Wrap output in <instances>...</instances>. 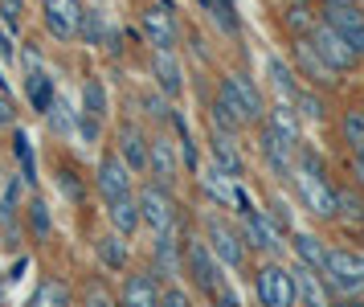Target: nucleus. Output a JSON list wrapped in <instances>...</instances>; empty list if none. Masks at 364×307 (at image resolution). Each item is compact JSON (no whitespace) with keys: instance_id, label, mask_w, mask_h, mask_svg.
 Wrapping results in <instances>:
<instances>
[{"instance_id":"f03ea898","label":"nucleus","mask_w":364,"mask_h":307,"mask_svg":"<svg viewBox=\"0 0 364 307\" xmlns=\"http://www.w3.org/2000/svg\"><path fill=\"white\" fill-rule=\"evenodd\" d=\"M184 271L193 279V287H197L200 295H209V299L225 287V275H221L225 266L217 262V254L209 250V242H205L200 234H188V238H184Z\"/></svg>"},{"instance_id":"c85d7f7f","label":"nucleus","mask_w":364,"mask_h":307,"mask_svg":"<svg viewBox=\"0 0 364 307\" xmlns=\"http://www.w3.org/2000/svg\"><path fill=\"white\" fill-rule=\"evenodd\" d=\"M340 140H344V147L352 156L364 152V107H348L340 115Z\"/></svg>"},{"instance_id":"3c124183","label":"nucleus","mask_w":364,"mask_h":307,"mask_svg":"<svg viewBox=\"0 0 364 307\" xmlns=\"http://www.w3.org/2000/svg\"><path fill=\"white\" fill-rule=\"evenodd\" d=\"M323 4H356V0H323Z\"/></svg>"},{"instance_id":"c03bdc74","label":"nucleus","mask_w":364,"mask_h":307,"mask_svg":"<svg viewBox=\"0 0 364 307\" xmlns=\"http://www.w3.org/2000/svg\"><path fill=\"white\" fill-rule=\"evenodd\" d=\"M144 107H148V115H151V119H172V115H176V111H172V107L164 103V98H156V95H148V98H144Z\"/></svg>"},{"instance_id":"412c9836","label":"nucleus","mask_w":364,"mask_h":307,"mask_svg":"<svg viewBox=\"0 0 364 307\" xmlns=\"http://www.w3.org/2000/svg\"><path fill=\"white\" fill-rule=\"evenodd\" d=\"M209 152H213V164L225 172V177H242L246 172V160H242V152H237V144H233V135H225V131H209Z\"/></svg>"},{"instance_id":"7ed1b4c3","label":"nucleus","mask_w":364,"mask_h":307,"mask_svg":"<svg viewBox=\"0 0 364 307\" xmlns=\"http://www.w3.org/2000/svg\"><path fill=\"white\" fill-rule=\"evenodd\" d=\"M250 283H254V295H258L262 307H299L295 275H291V266H282V262H274V259L258 262Z\"/></svg>"},{"instance_id":"c9c22d12","label":"nucleus","mask_w":364,"mask_h":307,"mask_svg":"<svg viewBox=\"0 0 364 307\" xmlns=\"http://www.w3.org/2000/svg\"><path fill=\"white\" fill-rule=\"evenodd\" d=\"M291 107H295V115H303V119H307V123H323V98L319 95H303V90H299V98L295 103H291Z\"/></svg>"},{"instance_id":"9b49d317","label":"nucleus","mask_w":364,"mask_h":307,"mask_svg":"<svg viewBox=\"0 0 364 307\" xmlns=\"http://www.w3.org/2000/svg\"><path fill=\"white\" fill-rule=\"evenodd\" d=\"M184 271V242L181 229L172 226L164 234H156V246H151V275H160L164 283H176Z\"/></svg>"},{"instance_id":"58836bf2","label":"nucleus","mask_w":364,"mask_h":307,"mask_svg":"<svg viewBox=\"0 0 364 307\" xmlns=\"http://www.w3.org/2000/svg\"><path fill=\"white\" fill-rule=\"evenodd\" d=\"M78 37H82L86 46H99V41H102V13H99V9H95V13L86 9V13H82V29H78Z\"/></svg>"},{"instance_id":"f8f14e48","label":"nucleus","mask_w":364,"mask_h":307,"mask_svg":"<svg viewBox=\"0 0 364 307\" xmlns=\"http://www.w3.org/2000/svg\"><path fill=\"white\" fill-rule=\"evenodd\" d=\"M242 238H246V246L250 250H258V254H266V259H274L282 250V229L266 217L262 209H250V213H242Z\"/></svg>"},{"instance_id":"39448f33","label":"nucleus","mask_w":364,"mask_h":307,"mask_svg":"<svg viewBox=\"0 0 364 307\" xmlns=\"http://www.w3.org/2000/svg\"><path fill=\"white\" fill-rule=\"evenodd\" d=\"M200 238L209 242V250L217 254L221 266H230V271H242V266H246L250 246H246V238H242V229L230 226L225 217L209 213V217H205V229H200Z\"/></svg>"},{"instance_id":"37998d69","label":"nucleus","mask_w":364,"mask_h":307,"mask_svg":"<svg viewBox=\"0 0 364 307\" xmlns=\"http://www.w3.org/2000/svg\"><path fill=\"white\" fill-rule=\"evenodd\" d=\"M58 189H62L70 201H82V189H78V180H74V172H70V168H58Z\"/></svg>"},{"instance_id":"423d86ee","label":"nucleus","mask_w":364,"mask_h":307,"mask_svg":"<svg viewBox=\"0 0 364 307\" xmlns=\"http://www.w3.org/2000/svg\"><path fill=\"white\" fill-rule=\"evenodd\" d=\"M135 201H139V217H144V226H148L151 234H164V229H172V226H176V217H181V205H176L172 189H168V184H160V180L144 184V189L135 193Z\"/></svg>"},{"instance_id":"79ce46f5","label":"nucleus","mask_w":364,"mask_h":307,"mask_svg":"<svg viewBox=\"0 0 364 307\" xmlns=\"http://www.w3.org/2000/svg\"><path fill=\"white\" fill-rule=\"evenodd\" d=\"M86 307H119V303L111 299V291H107L102 283H90V287H86Z\"/></svg>"},{"instance_id":"0eeeda50","label":"nucleus","mask_w":364,"mask_h":307,"mask_svg":"<svg viewBox=\"0 0 364 307\" xmlns=\"http://www.w3.org/2000/svg\"><path fill=\"white\" fill-rule=\"evenodd\" d=\"M307 41H311V49L331 66V70H336V74H348V70H356V66H360L356 49L348 46V41H344V37H340L336 29H331L323 16H319V25H315V29L307 33Z\"/></svg>"},{"instance_id":"603ef678","label":"nucleus","mask_w":364,"mask_h":307,"mask_svg":"<svg viewBox=\"0 0 364 307\" xmlns=\"http://www.w3.org/2000/svg\"><path fill=\"white\" fill-rule=\"evenodd\" d=\"M0 307H4V283H0Z\"/></svg>"},{"instance_id":"a878e982","label":"nucleus","mask_w":364,"mask_h":307,"mask_svg":"<svg viewBox=\"0 0 364 307\" xmlns=\"http://www.w3.org/2000/svg\"><path fill=\"white\" fill-rule=\"evenodd\" d=\"M262 123L274 131L279 140H287V144H295V147H299V115H295V107H291V103H279V107H270Z\"/></svg>"},{"instance_id":"f704fd0d","label":"nucleus","mask_w":364,"mask_h":307,"mask_svg":"<svg viewBox=\"0 0 364 307\" xmlns=\"http://www.w3.org/2000/svg\"><path fill=\"white\" fill-rule=\"evenodd\" d=\"M82 103H86L82 115H90V119H102V115H107V90H102L99 78H90L82 86Z\"/></svg>"},{"instance_id":"cd10ccee","label":"nucleus","mask_w":364,"mask_h":307,"mask_svg":"<svg viewBox=\"0 0 364 307\" xmlns=\"http://www.w3.org/2000/svg\"><path fill=\"white\" fill-rule=\"evenodd\" d=\"M25 95H29V107L37 115H46L53 107V82L46 78V70H29L25 74Z\"/></svg>"},{"instance_id":"5fc2aeb1","label":"nucleus","mask_w":364,"mask_h":307,"mask_svg":"<svg viewBox=\"0 0 364 307\" xmlns=\"http://www.w3.org/2000/svg\"><path fill=\"white\" fill-rule=\"evenodd\" d=\"M360 107H364V103H360Z\"/></svg>"},{"instance_id":"473e14b6","label":"nucleus","mask_w":364,"mask_h":307,"mask_svg":"<svg viewBox=\"0 0 364 307\" xmlns=\"http://www.w3.org/2000/svg\"><path fill=\"white\" fill-rule=\"evenodd\" d=\"M336 217H344V222H364V197H356L352 189H336Z\"/></svg>"},{"instance_id":"a18cd8bd","label":"nucleus","mask_w":364,"mask_h":307,"mask_svg":"<svg viewBox=\"0 0 364 307\" xmlns=\"http://www.w3.org/2000/svg\"><path fill=\"white\" fill-rule=\"evenodd\" d=\"M13 123H17V107L9 95H0V128H13Z\"/></svg>"},{"instance_id":"f257e3e1","label":"nucleus","mask_w":364,"mask_h":307,"mask_svg":"<svg viewBox=\"0 0 364 307\" xmlns=\"http://www.w3.org/2000/svg\"><path fill=\"white\" fill-rule=\"evenodd\" d=\"M291 180H295V189H299L303 209H311L315 217H323V222L336 217V189H331V180H328V164L319 160V152H315V147L299 144L295 177H291Z\"/></svg>"},{"instance_id":"dca6fc26","label":"nucleus","mask_w":364,"mask_h":307,"mask_svg":"<svg viewBox=\"0 0 364 307\" xmlns=\"http://www.w3.org/2000/svg\"><path fill=\"white\" fill-rule=\"evenodd\" d=\"M291 275H295L299 307H331V303H336V295L328 291V283H323V275H319V271H311V266L295 262V266H291Z\"/></svg>"},{"instance_id":"72a5a7b5","label":"nucleus","mask_w":364,"mask_h":307,"mask_svg":"<svg viewBox=\"0 0 364 307\" xmlns=\"http://www.w3.org/2000/svg\"><path fill=\"white\" fill-rule=\"evenodd\" d=\"M200 184L209 189V197H213L217 205H230V201H233V189H230V180H225V172H221L217 164H209V172L200 177Z\"/></svg>"},{"instance_id":"2f4dec72","label":"nucleus","mask_w":364,"mask_h":307,"mask_svg":"<svg viewBox=\"0 0 364 307\" xmlns=\"http://www.w3.org/2000/svg\"><path fill=\"white\" fill-rule=\"evenodd\" d=\"M13 152H17V164H21V180H37V164H33V147H29V135L21 128H13Z\"/></svg>"},{"instance_id":"49530a36","label":"nucleus","mask_w":364,"mask_h":307,"mask_svg":"<svg viewBox=\"0 0 364 307\" xmlns=\"http://www.w3.org/2000/svg\"><path fill=\"white\" fill-rule=\"evenodd\" d=\"M213 307H242V299H237V295H233V287L225 283V287L213 295Z\"/></svg>"},{"instance_id":"6ab92c4d","label":"nucleus","mask_w":364,"mask_h":307,"mask_svg":"<svg viewBox=\"0 0 364 307\" xmlns=\"http://www.w3.org/2000/svg\"><path fill=\"white\" fill-rule=\"evenodd\" d=\"M139 25H144V37L151 49H176V25H172L168 9H144Z\"/></svg>"},{"instance_id":"b1692460","label":"nucleus","mask_w":364,"mask_h":307,"mask_svg":"<svg viewBox=\"0 0 364 307\" xmlns=\"http://www.w3.org/2000/svg\"><path fill=\"white\" fill-rule=\"evenodd\" d=\"M291 246H295V262L311 266V271H323V262H328V254H331L328 242H323L319 234H295Z\"/></svg>"},{"instance_id":"f3484780","label":"nucleus","mask_w":364,"mask_h":307,"mask_svg":"<svg viewBox=\"0 0 364 307\" xmlns=\"http://www.w3.org/2000/svg\"><path fill=\"white\" fill-rule=\"evenodd\" d=\"M148 147H151V140L144 135L139 123H123L119 128V160L127 164L132 172H148Z\"/></svg>"},{"instance_id":"09e8293b","label":"nucleus","mask_w":364,"mask_h":307,"mask_svg":"<svg viewBox=\"0 0 364 307\" xmlns=\"http://www.w3.org/2000/svg\"><path fill=\"white\" fill-rule=\"evenodd\" d=\"M13 205H17V184H9V193H4V213H13Z\"/></svg>"},{"instance_id":"a19ab883","label":"nucleus","mask_w":364,"mask_h":307,"mask_svg":"<svg viewBox=\"0 0 364 307\" xmlns=\"http://www.w3.org/2000/svg\"><path fill=\"white\" fill-rule=\"evenodd\" d=\"M160 307H193V295L184 291L181 283H168L160 291Z\"/></svg>"},{"instance_id":"e433bc0d","label":"nucleus","mask_w":364,"mask_h":307,"mask_svg":"<svg viewBox=\"0 0 364 307\" xmlns=\"http://www.w3.org/2000/svg\"><path fill=\"white\" fill-rule=\"evenodd\" d=\"M0 25L9 33H21V25H25V0H0Z\"/></svg>"},{"instance_id":"2eb2a0df","label":"nucleus","mask_w":364,"mask_h":307,"mask_svg":"<svg viewBox=\"0 0 364 307\" xmlns=\"http://www.w3.org/2000/svg\"><path fill=\"white\" fill-rule=\"evenodd\" d=\"M291 49H295V74H303L311 86H336V70H331V66L315 53L307 37L291 41Z\"/></svg>"},{"instance_id":"aec40b11","label":"nucleus","mask_w":364,"mask_h":307,"mask_svg":"<svg viewBox=\"0 0 364 307\" xmlns=\"http://www.w3.org/2000/svg\"><path fill=\"white\" fill-rule=\"evenodd\" d=\"M151 74H156V86L164 90V98H176L184 90V74H181V62L172 49H156L151 53Z\"/></svg>"},{"instance_id":"9d476101","label":"nucleus","mask_w":364,"mask_h":307,"mask_svg":"<svg viewBox=\"0 0 364 307\" xmlns=\"http://www.w3.org/2000/svg\"><path fill=\"white\" fill-rule=\"evenodd\" d=\"M82 0H41V16L53 41H74L82 29Z\"/></svg>"},{"instance_id":"ea45409f","label":"nucleus","mask_w":364,"mask_h":307,"mask_svg":"<svg viewBox=\"0 0 364 307\" xmlns=\"http://www.w3.org/2000/svg\"><path fill=\"white\" fill-rule=\"evenodd\" d=\"M29 226H33L37 242H46V238H50V209H46L41 201H33V205H29Z\"/></svg>"},{"instance_id":"6e6552de","label":"nucleus","mask_w":364,"mask_h":307,"mask_svg":"<svg viewBox=\"0 0 364 307\" xmlns=\"http://www.w3.org/2000/svg\"><path fill=\"white\" fill-rule=\"evenodd\" d=\"M221 95L230 98L233 107H237V115L250 123H262L266 119V103H262V90H258V82L250 78V74H230V78L221 82Z\"/></svg>"},{"instance_id":"393cba45","label":"nucleus","mask_w":364,"mask_h":307,"mask_svg":"<svg viewBox=\"0 0 364 307\" xmlns=\"http://www.w3.org/2000/svg\"><path fill=\"white\" fill-rule=\"evenodd\" d=\"M95 254H99V262L107 271H127V238L115 234V229L95 238Z\"/></svg>"},{"instance_id":"20e7f679","label":"nucleus","mask_w":364,"mask_h":307,"mask_svg":"<svg viewBox=\"0 0 364 307\" xmlns=\"http://www.w3.org/2000/svg\"><path fill=\"white\" fill-rule=\"evenodd\" d=\"M323 283L336 299H360L364 295V254L356 250H331L323 262Z\"/></svg>"},{"instance_id":"4c0bfd02","label":"nucleus","mask_w":364,"mask_h":307,"mask_svg":"<svg viewBox=\"0 0 364 307\" xmlns=\"http://www.w3.org/2000/svg\"><path fill=\"white\" fill-rule=\"evenodd\" d=\"M46 115H50V128L58 131V135H70V131H74V115H70V107L62 98H53V107Z\"/></svg>"},{"instance_id":"4be33fe9","label":"nucleus","mask_w":364,"mask_h":307,"mask_svg":"<svg viewBox=\"0 0 364 307\" xmlns=\"http://www.w3.org/2000/svg\"><path fill=\"white\" fill-rule=\"evenodd\" d=\"M148 168L156 172V180L160 184H168L172 189V180H176V152H172V140H164V135H156L151 140V147H148Z\"/></svg>"},{"instance_id":"c756f323","label":"nucleus","mask_w":364,"mask_h":307,"mask_svg":"<svg viewBox=\"0 0 364 307\" xmlns=\"http://www.w3.org/2000/svg\"><path fill=\"white\" fill-rule=\"evenodd\" d=\"M25 307H70V287L62 283V279H41L33 299H29Z\"/></svg>"},{"instance_id":"8fccbe9b","label":"nucleus","mask_w":364,"mask_h":307,"mask_svg":"<svg viewBox=\"0 0 364 307\" xmlns=\"http://www.w3.org/2000/svg\"><path fill=\"white\" fill-rule=\"evenodd\" d=\"M331 307H364V299H336Z\"/></svg>"},{"instance_id":"7c9ffc66","label":"nucleus","mask_w":364,"mask_h":307,"mask_svg":"<svg viewBox=\"0 0 364 307\" xmlns=\"http://www.w3.org/2000/svg\"><path fill=\"white\" fill-rule=\"evenodd\" d=\"M315 25H319V16L311 13V4H307V0H291V4H287V29H291V33L307 37Z\"/></svg>"},{"instance_id":"a211bd4d","label":"nucleus","mask_w":364,"mask_h":307,"mask_svg":"<svg viewBox=\"0 0 364 307\" xmlns=\"http://www.w3.org/2000/svg\"><path fill=\"white\" fill-rule=\"evenodd\" d=\"M119 307H160V283L151 271H132L119 295Z\"/></svg>"},{"instance_id":"1a4fd4ad","label":"nucleus","mask_w":364,"mask_h":307,"mask_svg":"<svg viewBox=\"0 0 364 307\" xmlns=\"http://www.w3.org/2000/svg\"><path fill=\"white\" fill-rule=\"evenodd\" d=\"M135 172L127 168V164L119 160V152H107L99 160V172H95V189H99V197L111 205V201H123V197H132L135 189Z\"/></svg>"},{"instance_id":"4468645a","label":"nucleus","mask_w":364,"mask_h":307,"mask_svg":"<svg viewBox=\"0 0 364 307\" xmlns=\"http://www.w3.org/2000/svg\"><path fill=\"white\" fill-rule=\"evenodd\" d=\"M323 21L356 49V58L364 62V9H356V4H323Z\"/></svg>"},{"instance_id":"5701e85b","label":"nucleus","mask_w":364,"mask_h":307,"mask_svg":"<svg viewBox=\"0 0 364 307\" xmlns=\"http://www.w3.org/2000/svg\"><path fill=\"white\" fill-rule=\"evenodd\" d=\"M107 222H111V229L115 234H123V238H132L135 229L144 226V217H139V201L132 197H123V201H111L107 205Z\"/></svg>"},{"instance_id":"de8ad7c7","label":"nucleus","mask_w":364,"mask_h":307,"mask_svg":"<svg viewBox=\"0 0 364 307\" xmlns=\"http://www.w3.org/2000/svg\"><path fill=\"white\" fill-rule=\"evenodd\" d=\"M352 180H356V189H364V152L352 156Z\"/></svg>"},{"instance_id":"864d4df0","label":"nucleus","mask_w":364,"mask_h":307,"mask_svg":"<svg viewBox=\"0 0 364 307\" xmlns=\"http://www.w3.org/2000/svg\"><path fill=\"white\" fill-rule=\"evenodd\" d=\"M356 9H364V0H356Z\"/></svg>"},{"instance_id":"bb28decb","label":"nucleus","mask_w":364,"mask_h":307,"mask_svg":"<svg viewBox=\"0 0 364 307\" xmlns=\"http://www.w3.org/2000/svg\"><path fill=\"white\" fill-rule=\"evenodd\" d=\"M266 74H270V82H274V90H279V103H295L299 98V74L291 70V66L282 62V58H266Z\"/></svg>"},{"instance_id":"ddd939ff","label":"nucleus","mask_w":364,"mask_h":307,"mask_svg":"<svg viewBox=\"0 0 364 307\" xmlns=\"http://www.w3.org/2000/svg\"><path fill=\"white\" fill-rule=\"evenodd\" d=\"M258 152H262V160H266V168H270V177L274 180H291L295 177V156H299V147L295 144H287V140H279L274 131L266 128H258Z\"/></svg>"}]
</instances>
